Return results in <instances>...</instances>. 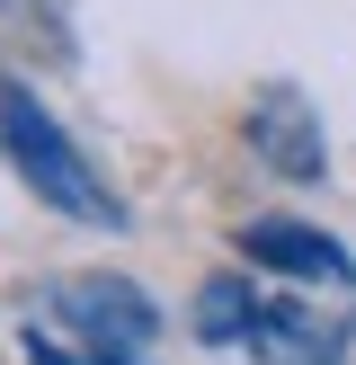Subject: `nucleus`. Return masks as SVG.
<instances>
[{
  "mask_svg": "<svg viewBox=\"0 0 356 365\" xmlns=\"http://www.w3.org/2000/svg\"><path fill=\"white\" fill-rule=\"evenodd\" d=\"M0 152H9L18 178H27V196L53 205L63 223L125 232V205L107 196V178L89 170V152L71 143V125L53 116V107L36 98V81H18V71H0Z\"/></svg>",
  "mask_w": 356,
  "mask_h": 365,
  "instance_id": "1",
  "label": "nucleus"
},
{
  "mask_svg": "<svg viewBox=\"0 0 356 365\" xmlns=\"http://www.w3.org/2000/svg\"><path fill=\"white\" fill-rule=\"evenodd\" d=\"M0 53H27V63H71V18L63 0H0Z\"/></svg>",
  "mask_w": 356,
  "mask_h": 365,
  "instance_id": "7",
  "label": "nucleus"
},
{
  "mask_svg": "<svg viewBox=\"0 0 356 365\" xmlns=\"http://www.w3.org/2000/svg\"><path fill=\"white\" fill-rule=\"evenodd\" d=\"M249 356L258 365H338V330L312 312V303H258V321H249Z\"/></svg>",
  "mask_w": 356,
  "mask_h": 365,
  "instance_id": "5",
  "label": "nucleus"
},
{
  "mask_svg": "<svg viewBox=\"0 0 356 365\" xmlns=\"http://www.w3.org/2000/svg\"><path fill=\"white\" fill-rule=\"evenodd\" d=\"M231 250H241V267H258V277H285V285H330V294H356V250L338 241V232L303 223V214H249V223L231 232Z\"/></svg>",
  "mask_w": 356,
  "mask_h": 365,
  "instance_id": "4",
  "label": "nucleus"
},
{
  "mask_svg": "<svg viewBox=\"0 0 356 365\" xmlns=\"http://www.w3.org/2000/svg\"><path fill=\"white\" fill-rule=\"evenodd\" d=\"M258 267H223V277L196 285V339L205 348H249V321H258Z\"/></svg>",
  "mask_w": 356,
  "mask_h": 365,
  "instance_id": "6",
  "label": "nucleus"
},
{
  "mask_svg": "<svg viewBox=\"0 0 356 365\" xmlns=\"http://www.w3.org/2000/svg\"><path fill=\"white\" fill-rule=\"evenodd\" d=\"M241 143H249V160H258V170L285 178V187L330 178V134H320V107H312V89H294V81L249 89V107H241Z\"/></svg>",
  "mask_w": 356,
  "mask_h": 365,
  "instance_id": "3",
  "label": "nucleus"
},
{
  "mask_svg": "<svg viewBox=\"0 0 356 365\" xmlns=\"http://www.w3.org/2000/svg\"><path fill=\"white\" fill-rule=\"evenodd\" d=\"M63 339H80V365H142L160 348V303L134 277H71L53 285Z\"/></svg>",
  "mask_w": 356,
  "mask_h": 365,
  "instance_id": "2",
  "label": "nucleus"
}]
</instances>
